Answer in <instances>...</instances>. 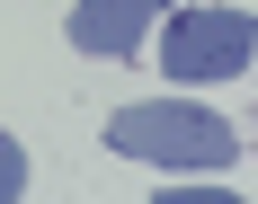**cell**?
I'll return each mask as SVG.
<instances>
[{"label":"cell","instance_id":"6da1fadb","mask_svg":"<svg viewBox=\"0 0 258 204\" xmlns=\"http://www.w3.org/2000/svg\"><path fill=\"white\" fill-rule=\"evenodd\" d=\"M107 151L152 160V169H232L240 133L196 98H152V107H116L107 116Z\"/></svg>","mask_w":258,"mask_h":204},{"label":"cell","instance_id":"7a4b0ae2","mask_svg":"<svg viewBox=\"0 0 258 204\" xmlns=\"http://www.w3.org/2000/svg\"><path fill=\"white\" fill-rule=\"evenodd\" d=\"M152 53L169 62V80H240V62L258 53L249 9H169V36H152Z\"/></svg>","mask_w":258,"mask_h":204},{"label":"cell","instance_id":"3957f363","mask_svg":"<svg viewBox=\"0 0 258 204\" xmlns=\"http://www.w3.org/2000/svg\"><path fill=\"white\" fill-rule=\"evenodd\" d=\"M160 9H169V0H80L72 9V45L80 53H107V62H116V53H143Z\"/></svg>","mask_w":258,"mask_h":204},{"label":"cell","instance_id":"277c9868","mask_svg":"<svg viewBox=\"0 0 258 204\" xmlns=\"http://www.w3.org/2000/svg\"><path fill=\"white\" fill-rule=\"evenodd\" d=\"M18 195H27V151L0 133V204H18Z\"/></svg>","mask_w":258,"mask_h":204}]
</instances>
